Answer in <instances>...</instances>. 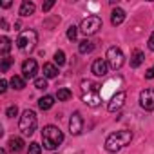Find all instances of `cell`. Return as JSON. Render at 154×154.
<instances>
[{"label": "cell", "mask_w": 154, "mask_h": 154, "mask_svg": "<svg viewBox=\"0 0 154 154\" xmlns=\"http://www.w3.org/2000/svg\"><path fill=\"white\" fill-rule=\"evenodd\" d=\"M102 85L93 82V80H82L80 84V98L84 103H87L89 107H98L102 103Z\"/></svg>", "instance_id": "cell-1"}, {"label": "cell", "mask_w": 154, "mask_h": 154, "mask_svg": "<svg viewBox=\"0 0 154 154\" xmlns=\"http://www.w3.org/2000/svg\"><path fill=\"white\" fill-rule=\"evenodd\" d=\"M131 140H132V132L131 131H127V129L116 131V132H112V134H109L105 138V150L114 154V152L122 150L123 147H127L131 143Z\"/></svg>", "instance_id": "cell-2"}, {"label": "cell", "mask_w": 154, "mask_h": 154, "mask_svg": "<svg viewBox=\"0 0 154 154\" xmlns=\"http://www.w3.org/2000/svg\"><path fill=\"white\" fill-rule=\"evenodd\" d=\"M42 141H44L45 149L53 150V149H56L63 141V132L56 125H45L42 129Z\"/></svg>", "instance_id": "cell-3"}, {"label": "cell", "mask_w": 154, "mask_h": 154, "mask_svg": "<svg viewBox=\"0 0 154 154\" xmlns=\"http://www.w3.org/2000/svg\"><path fill=\"white\" fill-rule=\"evenodd\" d=\"M36 125H38V120H36V114L35 111L31 109H26L20 116V122H18V127L22 131L24 136H31L35 131H36Z\"/></svg>", "instance_id": "cell-4"}, {"label": "cell", "mask_w": 154, "mask_h": 154, "mask_svg": "<svg viewBox=\"0 0 154 154\" xmlns=\"http://www.w3.org/2000/svg\"><path fill=\"white\" fill-rule=\"evenodd\" d=\"M36 40H38L36 31L27 29V31L20 33V36L17 38V45H18V49H22V51H33L35 45H36Z\"/></svg>", "instance_id": "cell-5"}, {"label": "cell", "mask_w": 154, "mask_h": 154, "mask_svg": "<svg viewBox=\"0 0 154 154\" xmlns=\"http://www.w3.org/2000/svg\"><path fill=\"white\" fill-rule=\"evenodd\" d=\"M100 27H102V18H100L98 15H91V17L84 18L82 24H80V31H82L85 36H91V35L98 33Z\"/></svg>", "instance_id": "cell-6"}, {"label": "cell", "mask_w": 154, "mask_h": 154, "mask_svg": "<svg viewBox=\"0 0 154 154\" xmlns=\"http://www.w3.org/2000/svg\"><path fill=\"white\" fill-rule=\"evenodd\" d=\"M107 63H109V67L114 69V71H118V69L123 67V63H125V56H123V53H122L120 47L112 45V47L107 49Z\"/></svg>", "instance_id": "cell-7"}, {"label": "cell", "mask_w": 154, "mask_h": 154, "mask_svg": "<svg viewBox=\"0 0 154 154\" xmlns=\"http://www.w3.org/2000/svg\"><path fill=\"white\" fill-rule=\"evenodd\" d=\"M82 131H84V120H82V114H80L78 111H74L72 116L69 118V132H71L72 136H78V134H82Z\"/></svg>", "instance_id": "cell-8"}, {"label": "cell", "mask_w": 154, "mask_h": 154, "mask_svg": "<svg viewBox=\"0 0 154 154\" xmlns=\"http://www.w3.org/2000/svg\"><path fill=\"white\" fill-rule=\"evenodd\" d=\"M140 105L145 111H154V89H143L140 93Z\"/></svg>", "instance_id": "cell-9"}, {"label": "cell", "mask_w": 154, "mask_h": 154, "mask_svg": "<svg viewBox=\"0 0 154 154\" xmlns=\"http://www.w3.org/2000/svg\"><path fill=\"white\" fill-rule=\"evenodd\" d=\"M125 100H127V93H125V91L116 93V94L111 98V102H109V105H107V111H109V112H116V111H120V109L123 107Z\"/></svg>", "instance_id": "cell-10"}, {"label": "cell", "mask_w": 154, "mask_h": 154, "mask_svg": "<svg viewBox=\"0 0 154 154\" xmlns=\"http://www.w3.org/2000/svg\"><path fill=\"white\" fill-rule=\"evenodd\" d=\"M36 71H38V63L36 60L29 58L22 63V72H24V78H35L36 76Z\"/></svg>", "instance_id": "cell-11"}, {"label": "cell", "mask_w": 154, "mask_h": 154, "mask_svg": "<svg viewBox=\"0 0 154 154\" xmlns=\"http://www.w3.org/2000/svg\"><path fill=\"white\" fill-rule=\"evenodd\" d=\"M93 72L96 74V76H105L107 74V71H109V63H107V60H103V58H98V60H94L93 62Z\"/></svg>", "instance_id": "cell-12"}, {"label": "cell", "mask_w": 154, "mask_h": 154, "mask_svg": "<svg viewBox=\"0 0 154 154\" xmlns=\"http://www.w3.org/2000/svg\"><path fill=\"white\" fill-rule=\"evenodd\" d=\"M123 20H125V11L122 8H114L112 13H111V24L120 26V24H123Z\"/></svg>", "instance_id": "cell-13"}, {"label": "cell", "mask_w": 154, "mask_h": 154, "mask_svg": "<svg viewBox=\"0 0 154 154\" xmlns=\"http://www.w3.org/2000/svg\"><path fill=\"white\" fill-rule=\"evenodd\" d=\"M143 60H145V54H143V51H140V49H134L132 51V54H131V67H140L141 63H143Z\"/></svg>", "instance_id": "cell-14"}, {"label": "cell", "mask_w": 154, "mask_h": 154, "mask_svg": "<svg viewBox=\"0 0 154 154\" xmlns=\"http://www.w3.org/2000/svg\"><path fill=\"white\" fill-rule=\"evenodd\" d=\"M20 17H31L35 13V4L29 2V0H24V2L20 4Z\"/></svg>", "instance_id": "cell-15"}, {"label": "cell", "mask_w": 154, "mask_h": 154, "mask_svg": "<svg viewBox=\"0 0 154 154\" xmlns=\"http://www.w3.org/2000/svg\"><path fill=\"white\" fill-rule=\"evenodd\" d=\"M53 105H54V96H51V94H45V96H42L38 100V107L42 111H49Z\"/></svg>", "instance_id": "cell-16"}, {"label": "cell", "mask_w": 154, "mask_h": 154, "mask_svg": "<svg viewBox=\"0 0 154 154\" xmlns=\"http://www.w3.org/2000/svg\"><path fill=\"white\" fill-rule=\"evenodd\" d=\"M58 67L54 63H44V78H56Z\"/></svg>", "instance_id": "cell-17"}, {"label": "cell", "mask_w": 154, "mask_h": 154, "mask_svg": "<svg viewBox=\"0 0 154 154\" xmlns=\"http://www.w3.org/2000/svg\"><path fill=\"white\" fill-rule=\"evenodd\" d=\"M93 49H94V44L91 42V40H82L80 42V45H78V51H80V54H89V53H93Z\"/></svg>", "instance_id": "cell-18"}, {"label": "cell", "mask_w": 154, "mask_h": 154, "mask_svg": "<svg viewBox=\"0 0 154 154\" xmlns=\"http://www.w3.org/2000/svg\"><path fill=\"white\" fill-rule=\"evenodd\" d=\"M9 49H11V40L8 36H2V38H0V54H2V58L8 56Z\"/></svg>", "instance_id": "cell-19"}, {"label": "cell", "mask_w": 154, "mask_h": 154, "mask_svg": "<svg viewBox=\"0 0 154 154\" xmlns=\"http://www.w3.org/2000/svg\"><path fill=\"white\" fill-rule=\"evenodd\" d=\"M8 145H9V150L18 152V150H22V147H24V140H22V138H15V136H13V138L9 140V143H8Z\"/></svg>", "instance_id": "cell-20"}, {"label": "cell", "mask_w": 154, "mask_h": 154, "mask_svg": "<svg viewBox=\"0 0 154 154\" xmlns=\"http://www.w3.org/2000/svg\"><path fill=\"white\" fill-rule=\"evenodd\" d=\"M9 84H11V85H13V89H17V91H22V89L26 87V80L22 78V76H17V74L9 80Z\"/></svg>", "instance_id": "cell-21"}, {"label": "cell", "mask_w": 154, "mask_h": 154, "mask_svg": "<svg viewBox=\"0 0 154 154\" xmlns=\"http://www.w3.org/2000/svg\"><path fill=\"white\" fill-rule=\"evenodd\" d=\"M71 96H72V93H71L69 89H65V87H62V89L56 91V98H58V102H67Z\"/></svg>", "instance_id": "cell-22"}, {"label": "cell", "mask_w": 154, "mask_h": 154, "mask_svg": "<svg viewBox=\"0 0 154 154\" xmlns=\"http://www.w3.org/2000/svg\"><path fill=\"white\" fill-rule=\"evenodd\" d=\"M54 63H56V65H63V63H65V53H63V51L58 49V51L54 53Z\"/></svg>", "instance_id": "cell-23"}, {"label": "cell", "mask_w": 154, "mask_h": 154, "mask_svg": "<svg viewBox=\"0 0 154 154\" xmlns=\"http://www.w3.org/2000/svg\"><path fill=\"white\" fill-rule=\"evenodd\" d=\"M42 152V147H40V143H36V141H33V143H29V149H27V154H40Z\"/></svg>", "instance_id": "cell-24"}, {"label": "cell", "mask_w": 154, "mask_h": 154, "mask_svg": "<svg viewBox=\"0 0 154 154\" xmlns=\"http://www.w3.org/2000/svg\"><path fill=\"white\" fill-rule=\"evenodd\" d=\"M35 87L45 91L47 89V78H35Z\"/></svg>", "instance_id": "cell-25"}, {"label": "cell", "mask_w": 154, "mask_h": 154, "mask_svg": "<svg viewBox=\"0 0 154 154\" xmlns=\"http://www.w3.org/2000/svg\"><path fill=\"white\" fill-rule=\"evenodd\" d=\"M76 36H78V27H76V26H69V29H67V38H69V40H76Z\"/></svg>", "instance_id": "cell-26"}, {"label": "cell", "mask_w": 154, "mask_h": 154, "mask_svg": "<svg viewBox=\"0 0 154 154\" xmlns=\"http://www.w3.org/2000/svg\"><path fill=\"white\" fill-rule=\"evenodd\" d=\"M11 63H13V58L4 56V58H2V72H8V71H9V67H11Z\"/></svg>", "instance_id": "cell-27"}, {"label": "cell", "mask_w": 154, "mask_h": 154, "mask_svg": "<svg viewBox=\"0 0 154 154\" xmlns=\"http://www.w3.org/2000/svg\"><path fill=\"white\" fill-rule=\"evenodd\" d=\"M17 114H18V107H17V105H9V107L6 109V116H8V118H15Z\"/></svg>", "instance_id": "cell-28"}, {"label": "cell", "mask_w": 154, "mask_h": 154, "mask_svg": "<svg viewBox=\"0 0 154 154\" xmlns=\"http://www.w3.org/2000/svg\"><path fill=\"white\" fill-rule=\"evenodd\" d=\"M54 6V2H53V0H49V2H45L44 6H42V11L44 13H47V11H51V8Z\"/></svg>", "instance_id": "cell-29"}, {"label": "cell", "mask_w": 154, "mask_h": 154, "mask_svg": "<svg viewBox=\"0 0 154 154\" xmlns=\"http://www.w3.org/2000/svg\"><path fill=\"white\" fill-rule=\"evenodd\" d=\"M145 78H147V80H152V78H154V65L147 69V72H145Z\"/></svg>", "instance_id": "cell-30"}, {"label": "cell", "mask_w": 154, "mask_h": 154, "mask_svg": "<svg viewBox=\"0 0 154 154\" xmlns=\"http://www.w3.org/2000/svg\"><path fill=\"white\" fill-rule=\"evenodd\" d=\"M8 89V80H0V93H6Z\"/></svg>", "instance_id": "cell-31"}, {"label": "cell", "mask_w": 154, "mask_h": 154, "mask_svg": "<svg viewBox=\"0 0 154 154\" xmlns=\"http://www.w3.org/2000/svg\"><path fill=\"white\" fill-rule=\"evenodd\" d=\"M149 49L154 51V31H152V35H150V38H149Z\"/></svg>", "instance_id": "cell-32"}]
</instances>
